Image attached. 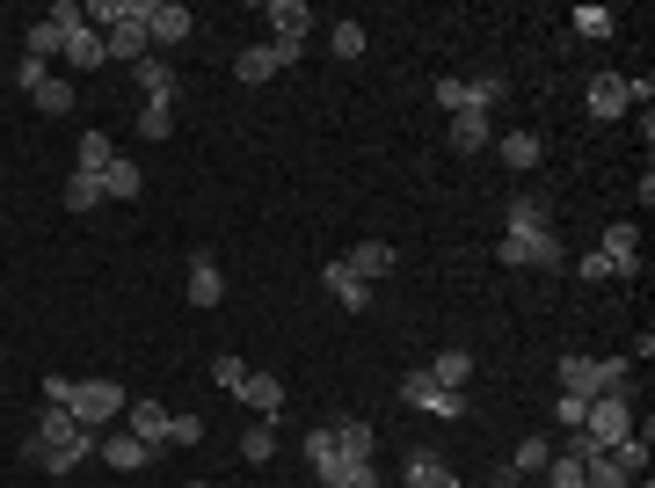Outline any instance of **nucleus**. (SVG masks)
<instances>
[{
  "mask_svg": "<svg viewBox=\"0 0 655 488\" xmlns=\"http://www.w3.org/2000/svg\"><path fill=\"white\" fill-rule=\"evenodd\" d=\"M313 481H321V488H380V467H372V459L328 453V459H313Z\"/></svg>",
  "mask_w": 655,
  "mask_h": 488,
  "instance_id": "nucleus-13",
  "label": "nucleus"
},
{
  "mask_svg": "<svg viewBox=\"0 0 655 488\" xmlns=\"http://www.w3.org/2000/svg\"><path fill=\"white\" fill-rule=\"evenodd\" d=\"M241 453H248V459H256V467H262V459H270V453H277V430H270V416H262V423H256V430H248V437H241Z\"/></svg>",
  "mask_w": 655,
  "mask_h": 488,
  "instance_id": "nucleus-41",
  "label": "nucleus"
},
{
  "mask_svg": "<svg viewBox=\"0 0 655 488\" xmlns=\"http://www.w3.org/2000/svg\"><path fill=\"white\" fill-rule=\"evenodd\" d=\"M430 380L445 386V394H466V380H474V357H466V350H437V357H430Z\"/></svg>",
  "mask_w": 655,
  "mask_h": 488,
  "instance_id": "nucleus-26",
  "label": "nucleus"
},
{
  "mask_svg": "<svg viewBox=\"0 0 655 488\" xmlns=\"http://www.w3.org/2000/svg\"><path fill=\"white\" fill-rule=\"evenodd\" d=\"M59 197H66V211H95V205H103V175H81V168H73Z\"/></svg>",
  "mask_w": 655,
  "mask_h": 488,
  "instance_id": "nucleus-32",
  "label": "nucleus"
},
{
  "mask_svg": "<svg viewBox=\"0 0 655 488\" xmlns=\"http://www.w3.org/2000/svg\"><path fill=\"white\" fill-rule=\"evenodd\" d=\"M502 95H510V81H496V73H481V81H437V103L451 110V117H459V110H496Z\"/></svg>",
  "mask_w": 655,
  "mask_h": 488,
  "instance_id": "nucleus-8",
  "label": "nucleus"
},
{
  "mask_svg": "<svg viewBox=\"0 0 655 488\" xmlns=\"http://www.w3.org/2000/svg\"><path fill=\"white\" fill-rule=\"evenodd\" d=\"M386 270H394V248H386V241H357V248H350V278L380 284Z\"/></svg>",
  "mask_w": 655,
  "mask_h": 488,
  "instance_id": "nucleus-25",
  "label": "nucleus"
},
{
  "mask_svg": "<svg viewBox=\"0 0 655 488\" xmlns=\"http://www.w3.org/2000/svg\"><path fill=\"white\" fill-rule=\"evenodd\" d=\"M262 22H270V44H284V52H306V30H313V8L306 0H270L262 8Z\"/></svg>",
  "mask_w": 655,
  "mask_h": 488,
  "instance_id": "nucleus-9",
  "label": "nucleus"
},
{
  "mask_svg": "<svg viewBox=\"0 0 655 488\" xmlns=\"http://www.w3.org/2000/svg\"><path fill=\"white\" fill-rule=\"evenodd\" d=\"M547 459H553V445H547V437H524V445H518V459H510V474H518V481H532V474H547Z\"/></svg>",
  "mask_w": 655,
  "mask_h": 488,
  "instance_id": "nucleus-34",
  "label": "nucleus"
},
{
  "mask_svg": "<svg viewBox=\"0 0 655 488\" xmlns=\"http://www.w3.org/2000/svg\"><path fill=\"white\" fill-rule=\"evenodd\" d=\"M583 408H590V402H575V394H561V402H553V423H561V430H583Z\"/></svg>",
  "mask_w": 655,
  "mask_h": 488,
  "instance_id": "nucleus-42",
  "label": "nucleus"
},
{
  "mask_svg": "<svg viewBox=\"0 0 655 488\" xmlns=\"http://www.w3.org/2000/svg\"><path fill=\"white\" fill-rule=\"evenodd\" d=\"M496 262H510V270H561V262H569V248L553 241V227H539V233H502V241H496Z\"/></svg>",
  "mask_w": 655,
  "mask_h": 488,
  "instance_id": "nucleus-4",
  "label": "nucleus"
},
{
  "mask_svg": "<svg viewBox=\"0 0 655 488\" xmlns=\"http://www.w3.org/2000/svg\"><path fill=\"white\" fill-rule=\"evenodd\" d=\"M66 416L81 423V430H103V423H117V416H124V394H117V380H73V394H66Z\"/></svg>",
  "mask_w": 655,
  "mask_h": 488,
  "instance_id": "nucleus-3",
  "label": "nucleus"
},
{
  "mask_svg": "<svg viewBox=\"0 0 655 488\" xmlns=\"http://www.w3.org/2000/svg\"><path fill=\"white\" fill-rule=\"evenodd\" d=\"M401 402L423 408V416H437V423H459L466 416V394H445L430 372H408V380H401Z\"/></svg>",
  "mask_w": 655,
  "mask_h": 488,
  "instance_id": "nucleus-7",
  "label": "nucleus"
},
{
  "mask_svg": "<svg viewBox=\"0 0 655 488\" xmlns=\"http://www.w3.org/2000/svg\"><path fill=\"white\" fill-rule=\"evenodd\" d=\"M66 59H73V66H103V30H95V22H73V30H66Z\"/></svg>",
  "mask_w": 655,
  "mask_h": 488,
  "instance_id": "nucleus-27",
  "label": "nucleus"
},
{
  "mask_svg": "<svg viewBox=\"0 0 655 488\" xmlns=\"http://www.w3.org/2000/svg\"><path fill=\"white\" fill-rule=\"evenodd\" d=\"M138 190H146V168L117 154V160H110V168H103V197H117V205H132Z\"/></svg>",
  "mask_w": 655,
  "mask_h": 488,
  "instance_id": "nucleus-23",
  "label": "nucleus"
},
{
  "mask_svg": "<svg viewBox=\"0 0 655 488\" xmlns=\"http://www.w3.org/2000/svg\"><path fill=\"white\" fill-rule=\"evenodd\" d=\"M103 52L117 59V66H138V59L154 52V44H146V0H117V22L103 30Z\"/></svg>",
  "mask_w": 655,
  "mask_h": 488,
  "instance_id": "nucleus-5",
  "label": "nucleus"
},
{
  "mask_svg": "<svg viewBox=\"0 0 655 488\" xmlns=\"http://www.w3.org/2000/svg\"><path fill=\"white\" fill-rule=\"evenodd\" d=\"M626 488H648V474H641V481H626Z\"/></svg>",
  "mask_w": 655,
  "mask_h": 488,
  "instance_id": "nucleus-44",
  "label": "nucleus"
},
{
  "mask_svg": "<svg viewBox=\"0 0 655 488\" xmlns=\"http://www.w3.org/2000/svg\"><path fill=\"white\" fill-rule=\"evenodd\" d=\"M197 30V15L183 0H146V44H183Z\"/></svg>",
  "mask_w": 655,
  "mask_h": 488,
  "instance_id": "nucleus-12",
  "label": "nucleus"
},
{
  "mask_svg": "<svg viewBox=\"0 0 655 488\" xmlns=\"http://www.w3.org/2000/svg\"><path fill=\"white\" fill-rule=\"evenodd\" d=\"M284 66H299V52H284V44H248V52L233 59V73H241L248 87H256V81H277Z\"/></svg>",
  "mask_w": 655,
  "mask_h": 488,
  "instance_id": "nucleus-14",
  "label": "nucleus"
},
{
  "mask_svg": "<svg viewBox=\"0 0 655 488\" xmlns=\"http://www.w3.org/2000/svg\"><path fill=\"white\" fill-rule=\"evenodd\" d=\"M612 467H620L626 481H641V474H648V430H626L620 445H612Z\"/></svg>",
  "mask_w": 655,
  "mask_h": 488,
  "instance_id": "nucleus-29",
  "label": "nucleus"
},
{
  "mask_svg": "<svg viewBox=\"0 0 655 488\" xmlns=\"http://www.w3.org/2000/svg\"><path fill=\"white\" fill-rule=\"evenodd\" d=\"M226 299V278H219V256H190V307L197 314H211Z\"/></svg>",
  "mask_w": 655,
  "mask_h": 488,
  "instance_id": "nucleus-17",
  "label": "nucleus"
},
{
  "mask_svg": "<svg viewBox=\"0 0 655 488\" xmlns=\"http://www.w3.org/2000/svg\"><path fill=\"white\" fill-rule=\"evenodd\" d=\"M110 160H117V146H110V132H81V175H103Z\"/></svg>",
  "mask_w": 655,
  "mask_h": 488,
  "instance_id": "nucleus-35",
  "label": "nucleus"
},
{
  "mask_svg": "<svg viewBox=\"0 0 655 488\" xmlns=\"http://www.w3.org/2000/svg\"><path fill=\"white\" fill-rule=\"evenodd\" d=\"M597 256L612 262V278H641V227H634V219H612Z\"/></svg>",
  "mask_w": 655,
  "mask_h": 488,
  "instance_id": "nucleus-10",
  "label": "nucleus"
},
{
  "mask_svg": "<svg viewBox=\"0 0 655 488\" xmlns=\"http://www.w3.org/2000/svg\"><path fill=\"white\" fill-rule=\"evenodd\" d=\"M321 284H328L335 299H343L350 314H364V307H372V284H364V278H350V262H328V270H321Z\"/></svg>",
  "mask_w": 655,
  "mask_h": 488,
  "instance_id": "nucleus-20",
  "label": "nucleus"
},
{
  "mask_svg": "<svg viewBox=\"0 0 655 488\" xmlns=\"http://www.w3.org/2000/svg\"><path fill=\"white\" fill-rule=\"evenodd\" d=\"M30 95H37V110H52V117H66V110H73V81H59V73H44Z\"/></svg>",
  "mask_w": 655,
  "mask_h": 488,
  "instance_id": "nucleus-33",
  "label": "nucleus"
},
{
  "mask_svg": "<svg viewBox=\"0 0 655 488\" xmlns=\"http://www.w3.org/2000/svg\"><path fill=\"white\" fill-rule=\"evenodd\" d=\"M124 423H132V437H138V445H154V453H168V445H175V416L160 402H124Z\"/></svg>",
  "mask_w": 655,
  "mask_h": 488,
  "instance_id": "nucleus-11",
  "label": "nucleus"
},
{
  "mask_svg": "<svg viewBox=\"0 0 655 488\" xmlns=\"http://www.w3.org/2000/svg\"><path fill=\"white\" fill-rule=\"evenodd\" d=\"M401 481H408V488H459V474H451L430 445H415V453L401 459Z\"/></svg>",
  "mask_w": 655,
  "mask_h": 488,
  "instance_id": "nucleus-15",
  "label": "nucleus"
},
{
  "mask_svg": "<svg viewBox=\"0 0 655 488\" xmlns=\"http://www.w3.org/2000/svg\"><path fill=\"white\" fill-rule=\"evenodd\" d=\"M561 394H575V402H597V394H626V357H561Z\"/></svg>",
  "mask_w": 655,
  "mask_h": 488,
  "instance_id": "nucleus-2",
  "label": "nucleus"
},
{
  "mask_svg": "<svg viewBox=\"0 0 655 488\" xmlns=\"http://www.w3.org/2000/svg\"><path fill=\"white\" fill-rule=\"evenodd\" d=\"M335 453L343 459H372L380 453V430H372V423H335Z\"/></svg>",
  "mask_w": 655,
  "mask_h": 488,
  "instance_id": "nucleus-31",
  "label": "nucleus"
},
{
  "mask_svg": "<svg viewBox=\"0 0 655 488\" xmlns=\"http://www.w3.org/2000/svg\"><path fill=\"white\" fill-rule=\"evenodd\" d=\"M626 430H634V408H626V394H597V402L583 408V437L597 445V453H612Z\"/></svg>",
  "mask_w": 655,
  "mask_h": 488,
  "instance_id": "nucleus-6",
  "label": "nucleus"
},
{
  "mask_svg": "<svg viewBox=\"0 0 655 488\" xmlns=\"http://www.w3.org/2000/svg\"><path fill=\"white\" fill-rule=\"evenodd\" d=\"M132 73H138V87H146V103H168V110H175V66H168L160 52H146Z\"/></svg>",
  "mask_w": 655,
  "mask_h": 488,
  "instance_id": "nucleus-19",
  "label": "nucleus"
},
{
  "mask_svg": "<svg viewBox=\"0 0 655 488\" xmlns=\"http://www.w3.org/2000/svg\"><path fill=\"white\" fill-rule=\"evenodd\" d=\"M451 146H459V154H481V146H496V124H488L481 110H459V117H451Z\"/></svg>",
  "mask_w": 655,
  "mask_h": 488,
  "instance_id": "nucleus-24",
  "label": "nucleus"
},
{
  "mask_svg": "<svg viewBox=\"0 0 655 488\" xmlns=\"http://www.w3.org/2000/svg\"><path fill=\"white\" fill-rule=\"evenodd\" d=\"M241 380H248L241 357H211V386H219V394H241Z\"/></svg>",
  "mask_w": 655,
  "mask_h": 488,
  "instance_id": "nucleus-39",
  "label": "nucleus"
},
{
  "mask_svg": "<svg viewBox=\"0 0 655 488\" xmlns=\"http://www.w3.org/2000/svg\"><path fill=\"white\" fill-rule=\"evenodd\" d=\"M539 227H553L539 197H510V205H502V233H539Z\"/></svg>",
  "mask_w": 655,
  "mask_h": 488,
  "instance_id": "nucleus-28",
  "label": "nucleus"
},
{
  "mask_svg": "<svg viewBox=\"0 0 655 488\" xmlns=\"http://www.w3.org/2000/svg\"><path fill=\"white\" fill-rule=\"evenodd\" d=\"M175 445H205V416H175Z\"/></svg>",
  "mask_w": 655,
  "mask_h": 488,
  "instance_id": "nucleus-43",
  "label": "nucleus"
},
{
  "mask_svg": "<svg viewBox=\"0 0 655 488\" xmlns=\"http://www.w3.org/2000/svg\"><path fill=\"white\" fill-rule=\"evenodd\" d=\"M95 445H103V437L81 430L66 408H44V416H37V430H30V445H22V459H30V467H44V474H73V467H87V459H95Z\"/></svg>",
  "mask_w": 655,
  "mask_h": 488,
  "instance_id": "nucleus-1",
  "label": "nucleus"
},
{
  "mask_svg": "<svg viewBox=\"0 0 655 488\" xmlns=\"http://www.w3.org/2000/svg\"><path fill=\"white\" fill-rule=\"evenodd\" d=\"M547 488H583V459H575V453H553L547 459Z\"/></svg>",
  "mask_w": 655,
  "mask_h": 488,
  "instance_id": "nucleus-37",
  "label": "nucleus"
},
{
  "mask_svg": "<svg viewBox=\"0 0 655 488\" xmlns=\"http://www.w3.org/2000/svg\"><path fill=\"white\" fill-rule=\"evenodd\" d=\"M233 402H248L256 416H277V408H284V380H270V372H248Z\"/></svg>",
  "mask_w": 655,
  "mask_h": 488,
  "instance_id": "nucleus-21",
  "label": "nucleus"
},
{
  "mask_svg": "<svg viewBox=\"0 0 655 488\" xmlns=\"http://www.w3.org/2000/svg\"><path fill=\"white\" fill-rule=\"evenodd\" d=\"M175 132V110L168 103H138V139H168Z\"/></svg>",
  "mask_w": 655,
  "mask_h": 488,
  "instance_id": "nucleus-36",
  "label": "nucleus"
},
{
  "mask_svg": "<svg viewBox=\"0 0 655 488\" xmlns=\"http://www.w3.org/2000/svg\"><path fill=\"white\" fill-rule=\"evenodd\" d=\"M328 44H335V59H357V52H364V22H335V30H328Z\"/></svg>",
  "mask_w": 655,
  "mask_h": 488,
  "instance_id": "nucleus-40",
  "label": "nucleus"
},
{
  "mask_svg": "<svg viewBox=\"0 0 655 488\" xmlns=\"http://www.w3.org/2000/svg\"><path fill=\"white\" fill-rule=\"evenodd\" d=\"M496 154L524 175V168H539V160H547V139H539V132H502V139H496Z\"/></svg>",
  "mask_w": 655,
  "mask_h": 488,
  "instance_id": "nucleus-22",
  "label": "nucleus"
},
{
  "mask_svg": "<svg viewBox=\"0 0 655 488\" xmlns=\"http://www.w3.org/2000/svg\"><path fill=\"white\" fill-rule=\"evenodd\" d=\"M52 52H66V30L44 15V22H30V37H22V59H37V66H44Z\"/></svg>",
  "mask_w": 655,
  "mask_h": 488,
  "instance_id": "nucleus-30",
  "label": "nucleus"
},
{
  "mask_svg": "<svg viewBox=\"0 0 655 488\" xmlns=\"http://www.w3.org/2000/svg\"><path fill=\"white\" fill-rule=\"evenodd\" d=\"M95 459H103L110 474H138L146 459H154V445H138L132 430H117V437H103V445H95Z\"/></svg>",
  "mask_w": 655,
  "mask_h": 488,
  "instance_id": "nucleus-16",
  "label": "nucleus"
},
{
  "mask_svg": "<svg viewBox=\"0 0 655 488\" xmlns=\"http://www.w3.org/2000/svg\"><path fill=\"white\" fill-rule=\"evenodd\" d=\"M620 110H634V95H626V73H597V81H590V117L612 124Z\"/></svg>",
  "mask_w": 655,
  "mask_h": 488,
  "instance_id": "nucleus-18",
  "label": "nucleus"
},
{
  "mask_svg": "<svg viewBox=\"0 0 655 488\" xmlns=\"http://www.w3.org/2000/svg\"><path fill=\"white\" fill-rule=\"evenodd\" d=\"M612 30H620L612 8H575V37H612Z\"/></svg>",
  "mask_w": 655,
  "mask_h": 488,
  "instance_id": "nucleus-38",
  "label": "nucleus"
},
{
  "mask_svg": "<svg viewBox=\"0 0 655 488\" xmlns=\"http://www.w3.org/2000/svg\"><path fill=\"white\" fill-rule=\"evenodd\" d=\"M190 488H211V481H190Z\"/></svg>",
  "mask_w": 655,
  "mask_h": 488,
  "instance_id": "nucleus-45",
  "label": "nucleus"
}]
</instances>
